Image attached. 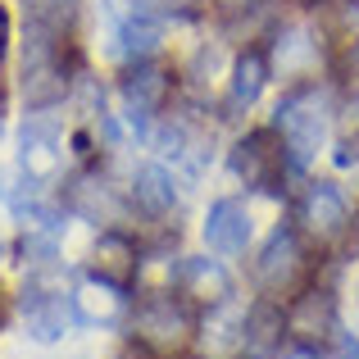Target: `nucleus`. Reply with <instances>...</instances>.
<instances>
[{"instance_id":"9b49d317","label":"nucleus","mask_w":359,"mask_h":359,"mask_svg":"<svg viewBox=\"0 0 359 359\" xmlns=\"http://www.w3.org/2000/svg\"><path fill=\"white\" fill-rule=\"evenodd\" d=\"M201 232H205V245H210L214 255H241L245 245H250V214H245L241 201L223 196V201L210 205Z\"/></svg>"},{"instance_id":"0eeeda50","label":"nucleus","mask_w":359,"mask_h":359,"mask_svg":"<svg viewBox=\"0 0 359 359\" xmlns=\"http://www.w3.org/2000/svg\"><path fill=\"white\" fill-rule=\"evenodd\" d=\"M164 96H168V69H164V64H155V60H132L128 78H123V105H128L132 128L146 132V123L159 114Z\"/></svg>"},{"instance_id":"ddd939ff","label":"nucleus","mask_w":359,"mask_h":359,"mask_svg":"<svg viewBox=\"0 0 359 359\" xmlns=\"http://www.w3.org/2000/svg\"><path fill=\"white\" fill-rule=\"evenodd\" d=\"M73 309H78V323L87 327H109L123 318V309H128V296H123V287L105 278H87L73 287Z\"/></svg>"},{"instance_id":"f3484780","label":"nucleus","mask_w":359,"mask_h":359,"mask_svg":"<svg viewBox=\"0 0 359 359\" xmlns=\"http://www.w3.org/2000/svg\"><path fill=\"white\" fill-rule=\"evenodd\" d=\"M282 327H287V314H282L278 300H255L250 309H245V359H259L269 355L273 346L282 341Z\"/></svg>"},{"instance_id":"7ed1b4c3","label":"nucleus","mask_w":359,"mask_h":359,"mask_svg":"<svg viewBox=\"0 0 359 359\" xmlns=\"http://www.w3.org/2000/svg\"><path fill=\"white\" fill-rule=\"evenodd\" d=\"M23 323H27V337L32 341H60L73 323H78V309H73V296H64L60 287H50L46 273L27 278L23 287Z\"/></svg>"},{"instance_id":"b1692460","label":"nucleus","mask_w":359,"mask_h":359,"mask_svg":"<svg viewBox=\"0 0 359 359\" xmlns=\"http://www.w3.org/2000/svg\"><path fill=\"white\" fill-rule=\"evenodd\" d=\"M0 60H5V9H0Z\"/></svg>"},{"instance_id":"9d476101","label":"nucleus","mask_w":359,"mask_h":359,"mask_svg":"<svg viewBox=\"0 0 359 359\" xmlns=\"http://www.w3.org/2000/svg\"><path fill=\"white\" fill-rule=\"evenodd\" d=\"M173 278H177V291H182V296L201 300V305H210V309L232 296L228 269H223L219 259H210V255H187V259L173 269Z\"/></svg>"},{"instance_id":"cd10ccee","label":"nucleus","mask_w":359,"mask_h":359,"mask_svg":"<svg viewBox=\"0 0 359 359\" xmlns=\"http://www.w3.org/2000/svg\"><path fill=\"white\" fill-rule=\"evenodd\" d=\"M0 255H5V241H0Z\"/></svg>"},{"instance_id":"bb28decb","label":"nucleus","mask_w":359,"mask_h":359,"mask_svg":"<svg viewBox=\"0 0 359 359\" xmlns=\"http://www.w3.org/2000/svg\"><path fill=\"white\" fill-rule=\"evenodd\" d=\"M0 201H5V177H0Z\"/></svg>"},{"instance_id":"a878e982","label":"nucleus","mask_w":359,"mask_h":359,"mask_svg":"<svg viewBox=\"0 0 359 359\" xmlns=\"http://www.w3.org/2000/svg\"><path fill=\"white\" fill-rule=\"evenodd\" d=\"M223 5H255V0H223Z\"/></svg>"},{"instance_id":"4be33fe9","label":"nucleus","mask_w":359,"mask_h":359,"mask_svg":"<svg viewBox=\"0 0 359 359\" xmlns=\"http://www.w3.org/2000/svg\"><path fill=\"white\" fill-rule=\"evenodd\" d=\"M282 359H318V351H314V346H287V351H282Z\"/></svg>"},{"instance_id":"f8f14e48","label":"nucleus","mask_w":359,"mask_h":359,"mask_svg":"<svg viewBox=\"0 0 359 359\" xmlns=\"http://www.w3.org/2000/svg\"><path fill=\"white\" fill-rule=\"evenodd\" d=\"M137 269H141V255H137V245H132V237H123V232L109 228L91 241V278H105V282H114V287L128 291L132 278H137Z\"/></svg>"},{"instance_id":"2eb2a0df","label":"nucleus","mask_w":359,"mask_h":359,"mask_svg":"<svg viewBox=\"0 0 359 359\" xmlns=\"http://www.w3.org/2000/svg\"><path fill=\"white\" fill-rule=\"evenodd\" d=\"M287 332L296 337L300 346L327 341V337L337 332V323H332V300H327L323 291H309V296H300L296 305H291V314H287Z\"/></svg>"},{"instance_id":"423d86ee","label":"nucleus","mask_w":359,"mask_h":359,"mask_svg":"<svg viewBox=\"0 0 359 359\" xmlns=\"http://www.w3.org/2000/svg\"><path fill=\"white\" fill-rule=\"evenodd\" d=\"M196 355L201 359H245V309L223 300L205 314L196 332Z\"/></svg>"},{"instance_id":"393cba45","label":"nucleus","mask_w":359,"mask_h":359,"mask_svg":"<svg viewBox=\"0 0 359 359\" xmlns=\"http://www.w3.org/2000/svg\"><path fill=\"white\" fill-rule=\"evenodd\" d=\"M351 64H355V73H359V41H355V55H351Z\"/></svg>"},{"instance_id":"6e6552de","label":"nucleus","mask_w":359,"mask_h":359,"mask_svg":"<svg viewBox=\"0 0 359 359\" xmlns=\"http://www.w3.org/2000/svg\"><path fill=\"white\" fill-rule=\"evenodd\" d=\"M18 164H23V177H46L60 173L64 164V137L50 118H27L23 123V137H18Z\"/></svg>"},{"instance_id":"5701e85b","label":"nucleus","mask_w":359,"mask_h":359,"mask_svg":"<svg viewBox=\"0 0 359 359\" xmlns=\"http://www.w3.org/2000/svg\"><path fill=\"white\" fill-rule=\"evenodd\" d=\"M141 5H150V9H187V5H196V0H141Z\"/></svg>"},{"instance_id":"a211bd4d","label":"nucleus","mask_w":359,"mask_h":359,"mask_svg":"<svg viewBox=\"0 0 359 359\" xmlns=\"http://www.w3.org/2000/svg\"><path fill=\"white\" fill-rule=\"evenodd\" d=\"M69 205L91 223H118L123 219V201L114 196V187H105L100 177H78L69 191Z\"/></svg>"},{"instance_id":"c85d7f7f","label":"nucleus","mask_w":359,"mask_h":359,"mask_svg":"<svg viewBox=\"0 0 359 359\" xmlns=\"http://www.w3.org/2000/svg\"><path fill=\"white\" fill-rule=\"evenodd\" d=\"M0 318H5V305H0Z\"/></svg>"},{"instance_id":"6ab92c4d","label":"nucleus","mask_w":359,"mask_h":359,"mask_svg":"<svg viewBox=\"0 0 359 359\" xmlns=\"http://www.w3.org/2000/svg\"><path fill=\"white\" fill-rule=\"evenodd\" d=\"M264 82H269V64H264V55L245 50L241 60L232 64V87H228V109H232V114L255 109V100L264 96Z\"/></svg>"},{"instance_id":"4468645a","label":"nucleus","mask_w":359,"mask_h":359,"mask_svg":"<svg viewBox=\"0 0 359 359\" xmlns=\"http://www.w3.org/2000/svg\"><path fill=\"white\" fill-rule=\"evenodd\" d=\"M164 41V18L150 5H132L118 23V55L123 60H150Z\"/></svg>"},{"instance_id":"f03ea898","label":"nucleus","mask_w":359,"mask_h":359,"mask_svg":"<svg viewBox=\"0 0 359 359\" xmlns=\"http://www.w3.org/2000/svg\"><path fill=\"white\" fill-rule=\"evenodd\" d=\"M191 332H196V327H191L187 305L177 296H168V291H150V296H141L137 309H132V337H137L150 355L187 351Z\"/></svg>"},{"instance_id":"20e7f679","label":"nucleus","mask_w":359,"mask_h":359,"mask_svg":"<svg viewBox=\"0 0 359 359\" xmlns=\"http://www.w3.org/2000/svg\"><path fill=\"white\" fill-rule=\"evenodd\" d=\"M228 164L245 187H255V191H278L282 164H291V159H287V146H282V132L264 128V132H250V137H241L237 146H232Z\"/></svg>"},{"instance_id":"aec40b11","label":"nucleus","mask_w":359,"mask_h":359,"mask_svg":"<svg viewBox=\"0 0 359 359\" xmlns=\"http://www.w3.org/2000/svg\"><path fill=\"white\" fill-rule=\"evenodd\" d=\"M314 60H318V41H314V32H309V27H287V32L278 36L273 64H278L282 78H296V73H305Z\"/></svg>"},{"instance_id":"412c9836","label":"nucleus","mask_w":359,"mask_h":359,"mask_svg":"<svg viewBox=\"0 0 359 359\" xmlns=\"http://www.w3.org/2000/svg\"><path fill=\"white\" fill-rule=\"evenodd\" d=\"M332 359H359V341H355V337H337Z\"/></svg>"},{"instance_id":"1a4fd4ad","label":"nucleus","mask_w":359,"mask_h":359,"mask_svg":"<svg viewBox=\"0 0 359 359\" xmlns=\"http://www.w3.org/2000/svg\"><path fill=\"white\" fill-rule=\"evenodd\" d=\"M300 223H305L318 241H332L351 228V205H346V196L337 191L332 182H314L305 191V201H300Z\"/></svg>"},{"instance_id":"f257e3e1","label":"nucleus","mask_w":359,"mask_h":359,"mask_svg":"<svg viewBox=\"0 0 359 359\" xmlns=\"http://www.w3.org/2000/svg\"><path fill=\"white\" fill-rule=\"evenodd\" d=\"M273 128L282 132V146H287L291 168H305L309 159L323 150V137H327V100L318 96L314 87L291 91V96L278 105Z\"/></svg>"},{"instance_id":"dca6fc26","label":"nucleus","mask_w":359,"mask_h":359,"mask_svg":"<svg viewBox=\"0 0 359 359\" xmlns=\"http://www.w3.org/2000/svg\"><path fill=\"white\" fill-rule=\"evenodd\" d=\"M132 205L146 214H173L177 210V182L164 164H141L132 173Z\"/></svg>"},{"instance_id":"39448f33","label":"nucleus","mask_w":359,"mask_h":359,"mask_svg":"<svg viewBox=\"0 0 359 359\" xmlns=\"http://www.w3.org/2000/svg\"><path fill=\"white\" fill-rule=\"evenodd\" d=\"M300 273H305L300 237L291 228H273L269 241L259 245V259H255V282H259L269 296H287V291H296Z\"/></svg>"}]
</instances>
